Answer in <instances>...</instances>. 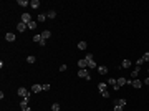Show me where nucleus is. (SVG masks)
Here are the masks:
<instances>
[{"instance_id":"nucleus-27","label":"nucleus","mask_w":149,"mask_h":111,"mask_svg":"<svg viewBox=\"0 0 149 111\" xmlns=\"http://www.w3.org/2000/svg\"><path fill=\"white\" fill-rule=\"evenodd\" d=\"M143 63H144V60H143V58H138V60H136V67H141Z\"/></svg>"},{"instance_id":"nucleus-32","label":"nucleus","mask_w":149,"mask_h":111,"mask_svg":"<svg viewBox=\"0 0 149 111\" xmlns=\"http://www.w3.org/2000/svg\"><path fill=\"white\" fill-rule=\"evenodd\" d=\"M144 85H148V86H149V75H148V78L144 80Z\"/></svg>"},{"instance_id":"nucleus-21","label":"nucleus","mask_w":149,"mask_h":111,"mask_svg":"<svg viewBox=\"0 0 149 111\" xmlns=\"http://www.w3.org/2000/svg\"><path fill=\"white\" fill-rule=\"evenodd\" d=\"M27 27H28V28H30V30H35V28H37V22H33V20H32V22L28 23Z\"/></svg>"},{"instance_id":"nucleus-17","label":"nucleus","mask_w":149,"mask_h":111,"mask_svg":"<svg viewBox=\"0 0 149 111\" xmlns=\"http://www.w3.org/2000/svg\"><path fill=\"white\" fill-rule=\"evenodd\" d=\"M46 17H48V18H55V17H56V12H55V10H48Z\"/></svg>"},{"instance_id":"nucleus-11","label":"nucleus","mask_w":149,"mask_h":111,"mask_svg":"<svg viewBox=\"0 0 149 111\" xmlns=\"http://www.w3.org/2000/svg\"><path fill=\"white\" fill-rule=\"evenodd\" d=\"M46 18H48V17H46V13H38V17H37V20H38L40 23H43L45 20H46Z\"/></svg>"},{"instance_id":"nucleus-6","label":"nucleus","mask_w":149,"mask_h":111,"mask_svg":"<svg viewBox=\"0 0 149 111\" xmlns=\"http://www.w3.org/2000/svg\"><path fill=\"white\" fill-rule=\"evenodd\" d=\"M114 106H121V108H124V106H126V100H124V98L114 100Z\"/></svg>"},{"instance_id":"nucleus-1","label":"nucleus","mask_w":149,"mask_h":111,"mask_svg":"<svg viewBox=\"0 0 149 111\" xmlns=\"http://www.w3.org/2000/svg\"><path fill=\"white\" fill-rule=\"evenodd\" d=\"M17 93H18V96H22V98H30V91H28L27 88H18V91H17Z\"/></svg>"},{"instance_id":"nucleus-4","label":"nucleus","mask_w":149,"mask_h":111,"mask_svg":"<svg viewBox=\"0 0 149 111\" xmlns=\"http://www.w3.org/2000/svg\"><path fill=\"white\" fill-rule=\"evenodd\" d=\"M78 67H80V70H86V68H88V61H86V58L78 60Z\"/></svg>"},{"instance_id":"nucleus-12","label":"nucleus","mask_w":149,"mask_h":111,"mask_svg":"<svg viewBox=\"0 0 149 111\" xmlns=\"http://www.w3.org/2000/svg\"><path fill=\"white\" fill-rule=\"evenodd\" d=\"M33 42H35V43H42V42H43V37H42V33L35 35V37H33Z\"/></svg>"},{"instance_id":"nucleus-34","label":"nucleus","mask_w":149,"mask_h":111,"mask_svg":"<svg viewBox=\"0 0 149 111\" xmlns=\"http://www.w3.org/2000/svg\"><path fill=\"white\" fill-rule=\"evenodd\" d=\"M148 73H149V70H148Z\"/></svg>"},{"instance_id":"nucleus-15","label":"nucleus","mask_w":149,"mask_h":111,"mask_svg":"<svg viewBox=\"0 0 149 111\" xmlns=\"http://www.w3.org/2000/svg\"><path fill=\"white\" fill-rule=\"evenodd\" d=\"M98 73L99 75H106V73H108V68L106 67H98Z\"/></svg>"},{"instance_id":"nucleus-5","label":"nucleus","mask_w":149,"mask_h":111,"mask_svg":"<svg viewBox=\"0 0 149 111\" xmlns=\"http://www.w3.org/2000/svg\"><path fill=\"white\" fill-rule=\"evenodd\" d=\"M30 106H28V98H23L22 101H20V110H28Z\"/></svg>"},{"instance_id":"nucleus-30","label":"nucleus","mask_w":149,"mask_h":111,"mask_svg":"<svg viewBox=\"0 0 149 111\" xmlns=\"http://www.w3.org/2000/svg\"><path fill=\"white\" fill-rule=\"evenodd\" d=\"M50 89V85H43V91H48Z\"/></svg>"},{"instance_id":"nucleus-26","label":"nucleus","mask_w":149,"mask_h":111,"mask_svg":"<svg viewBox=\"0 0 149 111\" xmlns=\"http://www.w3.org/2000/svg\"><path fill=\"white\" fill-rule=\"evenodd\" d=\"M101 96H103V98H109V91H108V89H106V91H101Z\"/></svg>"},{"instance_id":"nucleus-25","label":"nucleus","mask_w":149,"mask_h":111,"mask_svg":"<svg viewBox=\"0 0 149 111\" xmlns=\"http://www.w3.org/2000/svg\"><path fill=\"white\" fill-rule=\"evenodd\" d=\"M108 85H113V86H114V85H118V80H114V78H109Z\"/></svg>"},{"instance_id":"nucleus-2","label":"nucleus","mask_w":149,"mask_h":111,"mask_svg":"<svg viewBox=\"0 0 149 111\" xmlns=\"http://www.w3.org/2000/svg\"><path fill=\"white\" fill-rule=\"evenodd\" d=\"M78 76L85 78V80H91V75L88 73V70H80V71H78Z\"/></svg>"},{"instance_id":"nucleus-10","label":"nucleus","mask_w":149,"mask_h":111,"mask_svg":"<svg viewBox=\"0 0 149 111\" xmlns=\"http://www.w3.org/2000/svg\"><path fill=\"white\" fill-rule=\"evenodd\" d=\"M129 67H131V60L124 58V60H123V63H121V68H129Z\"/></svg>"},{"instance_id":"nucleus-8","label":"nucleus","mask_w":149,"mask_h":111,"mask_svg":"<svg viewBox=\"0 0 149 111\" xmlns=\"http://www.w3.org/2000/svg\"><path fill=\"white\" fill-rule=\"evenodd\" d=\"M27 28H28V27H27L23 22H18V23H17V30H18V32H25Z\"/></svg>"},{"instance_id":"nucleus-9","label":"nucleus","mask_w":149,"mask_h":111,"mask_svg":"<svg viewBox=\"0 0 149 111\" xmlns=\"http://www.w3.org/2000/svg\"><path fill=\"white\" fill-rule=\"evenodd\" d=\"M132 86H134V88H141V86H143V81H141V80H138V78H136V80H132Z\"/></svg>"},{"instance_id":"nucleus-24","label":"nucleus","mask_w":149,"mask_h":111,"mask_svg":"<svg viewBox=\"0 0 149 111\" xmlns=\"http://www.w3.org/2000/svg\"><path fill=\"white\" fill-rule=\"evenodd\" d=\"M51 111H60V105L58 103H53L51 105Z\"/></svg>"},{"instance_id":"nucleus-28","label":"nucleus","mask_w":149,"mask_h":111,"mask_svg":"<svg viewBox=\"0 0 149 111\" xmlns=\"http://www.w3.org/2000/svg\"><path fill=\"white\" fill-rule=\"evenodd\" d=\"M88 68H91V70H93V68H96V63H94V60L88 63Z\"/></svg>"},{"instance_id":"nucleus-23","label":"nucleus","mask_w":149,"mask_h":111,"mask_svg":"<svg viewBox=\"0 0 149 111\" xmlns=\"http://www.w3.org/2000/svg\"><path fill=\"white\" fill-rule=\"evenodd\" d=\"M35 60H37V58H35V56H27V63H30V65H32V63H35Z\"/></svg>"},{"instance_id":"nucleus-13","label":"nucleus","mask_w":149,"mask_h":111,"mask_svg":"<svg viewBox=\"0 0 149 111\" xmlns=\"http://www.w3.org/2000/svg\"><path fill=\"white\" fill-rule=\"evenodd\" d=\"M5 40H7V42H15V33H7L5 35Z\"/></svg>"},{"instance_id":"nucleus-31","label":"nucleus","mask_w":149,"mask_h":111,"mask_svg":"<svg viewBox=\"0 0 149 111\" xmlns=\"http://www.w3.org/2000/svg\"><path fill=\"white\" fill-rule=\"evenodd\" d=\"M114 111H123V108L121 106H114Z\"/></svg>"},{"instance_id":"nucleus-19","label":"nucleus","mask_w":149,"mask_h":111,"mask_svg":"<svg viewBox=\"0 0 149 111\" xmlns=\"http://www.w3.org/2000/svg\"><path fill=\"white\" fill-rule=\"evenodd\" d=\"M17 5H20V7H27V5H30V3H28L27 0H18V2H17Z\"/></svg>"},{"instance_id":"nucleus-14","label":"nucleus","mask_w":149,"mask_h":111,"mask_svg":"<svg viewBox=\"0 0 149 111\" xmlns=\"http://www.w3.org/2000/svg\"><path fill=\"white\" fill-rule=\"evenodd\" d=\"M78 48H80V50H86V48H88V43H86V42H80V43H78Z\"/></svg>"},{"instance_id":"nucleus-7","label":"nucleus","mask_w":149,"mask_h":111,"mask_svg":"<svg viewBox=\"0 0 149 111\" xmlns=\"http://www.w3.org/2000/svg\"><path fill=\"white\" fill-rule=\"evenodd\" d=\"M43 89V85H32V93H40Z\"/></svg>"},{"instance_id":"nucleus-20","label":"nucleus","mask_w":149,"mask_h":111,"mask_svg":"<svg viewBox=\"0 0 149 111\" xmlns=\"http://www.w3.org/2000/svg\"><path fill=\"white\" fill-rule=\"evenodd\" d=\"M106 85L108 83H98V89L99 91H106Z\"/></svg>"},{"instance_id":"nucleus-22","label":"nucleus","mask_w":149,"mask_h":111,"mask_svg":"<svg viewBox=\"0 0 149 111\" xmlns=\"http://www.w3.org/2000/svg\"><path fill=\"white\" fill-rule=\"evenodd\" d=\"M126 78H118V85H119V86H123V85H126Z\"/></svg>"},{"instance_id":"nucleus-29","label":"nucleus","mask_w":149,"mask_h":111,"mask_svg":"<svg viewBox=\"0 0 149 111\" xmlns=\"http://www.w3.org/2000/svg\"><path fill=\"white\" fill-rule=\"evenodd\" d=\"M143 60H144V61H149V51H148V53H144V55H143Z\"/></svg>"},{"instance_id":"nucleus-33","label":"nucleus","mask_w":149,"mask_h":111,"mask_svg":"<svg viewBox=\"0 0 149 111\" xmlns=\"http://www.w3.org/2000/svg\"><path fill=\"white\" fill-rule=\"evenodd\" d=\"M22 111H30V108H28V110H22Z\"/></svg>"},{"instance_id":"nucleus-3","label":"nucleus","mask_w":149,"mask_h":111,"mask_svg":"<svg viewBox=\"0 0 149 111\" xmlns=\"http://www.w3.org/2000/svg\"><path fill=\"white\" fill-rule=\"evenodd\" d=\"M20 22H23L25 25H28V23L32 22V17H30V13H22V18H20Z\"/></svg>"},{"instance_id":"nucleus-16","label":"nucleus","mask_w":149,"mask_h":111,"mask_svg":"<svg viewBox=\"0 0 149 111\" xmlns=\"http://www.w3.org/2000/svg\"><path fill=\"white\" fill-rule=\"evenodd\" d=\"M30 7H32V8H38L40 2H38V0H32V2H30Z\"/></svg>"},{"instance_id":"nucleus-18","label":"nucleus","mask_w":149,"mask_h":111,"mask_svg":"<svg viewBox=\"0 0 149 111\" xmlns=\"http://www.w3.org/2000/svg\"><path fill=\"white\" fill-rule=\"evenodd\" d=\"M42 37H43L45 40H46V38H50V37H51V32H50V30H45L43 33H42Z\"/></svg>"}]
</instances>
